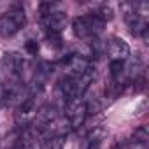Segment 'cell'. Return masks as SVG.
Instances as JSON below:
<instances>
[{
  "label": "cell",
  "instance_id": "3957f363",
  "mask_svg": "<svg viewBox=\"0 0 149 149\" xmlns=\"http://www.w3.org/2000/svg\"><path fill=\"white\" fill-rule=\"evenodd\" d=\"M65 116H67L68 126L74 128V130H77V128L83 126L84 121H86V116H88V104H86L83 98L65 102Z\"/></svg>",
  "mask_w": 149,
  "mask_h": 149
},
{
  "label": "cell",
  "instance_id": "6da1fadb",
  "mask_svg": "<svg viewBox=\"0 0 149 149\" xmlns=\"http://www.w3.org/2000/svg\"><path fill=\"white\" fill-rule=\"evenodd\" d=\"M25 23H26L25 11L23 9H13L0 18V35L13 37L14 33H18L25 26Z\"/></svg>",
  "mask_w": 149,
  "mask_h": 149
},
{
  "label": "cell",
  "instance_id": "ba28073f",
  "mask_svg": "<svg viewBox=\"0 0 149 149\" xmlns=\"http://www.w3.org/2000/svg\"><path fill=\"white\" fill-rule=\"evenodd\" d=\"M126 23L130 26V32L135 35V37H146L147 35V21L137 14H132V16H126Z\"/></svg>",
  "mask_w": 149,
  "mask_h": 149
},
{
  "label": "cell",
  "instance_id": "52a82bcc",
  "mask_svg": "<svg viewBox=\"0 0 149 149\" xmlns=\"http://www.w3.org/2000/svg\"><path fill=\"white\" fill-rule=\"evenodd\" d=\"M54 121H58V109L54 107V105H46V107H42L39 112H37V116H35V121H33V128H37V130H44V128H47L49 125H53Z\"/></svg>",
  "mask_w": 149,
  "mask_h": 149
},
{
  "label": "cell",
  "instance_id": "5b68a950",
  "mask_svg": "<svg viewBox=\"0 0 149 149\" xmlns=\"http://www.w3.org/2000/svg\"><path fill=\"white\" fill-rule=\"evenodd\" d=\"M65 23H67V14L61 11H51L49 14L42 16V26L46 28L47 35L49 33L60 35V32L65 28Z\"/></svg>",
  "mask_w": 149,
  "mask_h": 149
},
{
  "label": "cell",
  "instance_id": "9c48e42d",
  "mask_svg": "<svg viewBox=\"0 0 149 149\" xmlns=\"http://www.w3.org/2000/svg\"><path fill=\"white\" fill-rule=\"evenodd\" d=\"M93 14H95V16H97V18H98L102 23H105V21H111V19L114 18V11H112L109 6H102V7H100L97 13H93Z\"/></svg>",
  "mask_w": 149,
  "mask_h": 149
},
{
  "label": "cell",
  "instance_id": "30bf717a",
  "mask_svg": "<svg viewBox=\"0 0 149 149\" xmlns=\"http://www.w3.org/2000/svg\"><path fill=\"white\" fill-rule=\"evenodd\" d=\"M109 70H111V76L114 79H119L125 74V61H111Z\"/></svg>",
  "mask_w": 149,
  "mask_h": 149
},
{
  "label": "cell",
  "instance_id": "277c9868",
  "mask_svg": "<svg viewBox=\"0 0 149 149\" xmlns=\"http://www.w3.org/2000/svg\"><path fill=\"white\" fill-rule=\"evenodd\" d=\"M60 63L67 67V72H68V76H67V77H72V79L81 77L83 74L90 68V65H91L88 58L79 56V54H67Z\"/></svg>",
  "mask_w": 149,
  "mask_h": 149
},
{
  "label": "cell",
  "instance_id": "7c38bea8",
  "mask_svg": "<svg viewBox=\"0 0 149 149\" xmlns=\"http://www.w3.org/2000/svg\"><path fill=\"white\" fill-rule=\"evenodd\" d=\"M25 49H26L30 54H37V53H39V44H37V40H28V42L25 44Z\"/></svg>",
  "mask_w": 149,
  "mask_h": 149
},
{
  "label": "cell",
  "instance_id": "7a4b0ae2",
  "mask_svg": "<svg viewBox=\"0 0 149 149\" xmlns=\"http://www.w3.org/2000/svg\"><path fill=\"white\" fill-rule=\"evenodd\" d=\"M104 23L95 16V14H86V16H79L72 21V30L77 37L84 39V37H97V33L102 30Z\"/></svg>",
  "mask_w": 149,
  "mask_h": 149
},
{
  "label": "cell",
  "instance_id": "8992f818",
  "mask_svg": "<svg viewBox=\"0 0 149 149\" xmlns=\"http://www.w3.org/2000/svg\"><path fill=\"white\" fill-rule=\"evenodd\" d=\"M105 51L109 53L111 61H125V60H128V56H130V47H128V44H126L123 39H119V37H112V39L105 44Z\"/></svg>",
  "mask_w": 149,
  "mask_h": 149
},
{
  "label": "cell",
  "instance_id": "8fae6325",
  "mask_svg": "<svg viewBox=\"0 0 149 149\" xmlns=\"http://www.w3.org/2000/svg\"><path fill=\"white\" fill-rule=\"evenodd\" d=\"M147 140H149L147 128H146V126L137 128V130H135V133H133V142H135V144H146Z\"/></svg>",
  "mask_w": 149,
  "mask_h": 149
}]
</instances>
